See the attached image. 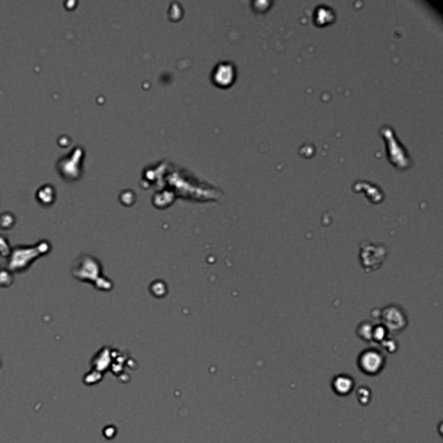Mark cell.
I'll return each mask as SVG.
<instances>
[{
	"mask_svg": "<svg viewBox=\"0 0 443 443\" xmlns=\"http://www.w3.org/2000/svg\"><path fill=\"white\" fill-rule=\"evenodd\" d=\"M385 363V356H383L381 351L377 350V348H367L359 355L357 367L364 374L376 376L379 372H382Z\"/></svg>",
	"mask_w": 443,
	"mask_h": 443,
	"instance_id": "1",
	"label": "cell"
},
{
	"mask_svg": "<svg viewBox=\"0 0 443 443\" xmlns=\"http://www.w3.org/2000/svg\"><path fill=\"white\" fill-rule=\"evenodd\" d=\"M355 387V381L348 374H339L333 378L331 382V389L339 397H347L351 391Z\"/></svg>",
	"mask_w": 443,
	"mask_h": 443,
	"instance_id": "3",
	"label": "cell"
},
{
	"mask_svg": "<svg viewBox=\"0 0 443 443\" xmlns=\"http://www.w3.org/2000/svg\"><path fill=\"white\" fill-rule=\"evenodd\" d=\"M382 320L383 326L387 327L391 331H400L403 330L407 325L406 315L403 313L400 308L397 306H389L382 311Z\"/></svg>",
	"mask_w": 443,
	"mask_h": 443,
	"instance_id": "2",
	"label": "cell"
}]
</instances>
